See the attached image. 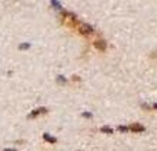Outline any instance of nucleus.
<instances>
[{
	"instance_id": "1",
	"label": "nucleus",
	"mask_w": 157,
	"mask_h": 151,
	"mask_svg": "<svg viewBox=\"0 0 157 151\" xmlns=\"http://www.w3.org/2000/svg\"><path fill=\"white\" fill-rule=\"evenodd\" d=\"M63 20H64V23L68 25V26H76V28H77V25H78L76 15L71 13V12H63Z\"/></svg>"
},
{
	"instance_id": "2",
	"label": "nucleus",
	"mask_w": 157,
	"mask_h": 151,
	"mask_svg": "<svg viewBox=\"0 0 157 151\" xmlns=\"http://www.w3.org/2000/svg\"><path fill=\"white\" fill-rule=\"evenodd\" d=\"M77 29H78V32H80L82 35H90V33H93V28L90 25H86V23H78Z\"/></svg>"
},
{
	"instance_id": "3",
	"label": "nucleus",
	"mask_w": 157,
	"mask_h": 151,
	"mask_svg": "<svg viewBox=\"0 0 157 151\" xmlns=\"http://www.w3.org/2000/svg\"><path fill=\"white\" fill-rule=\"evenodd\" d=\"M48 110L45 109V107H38V109H35L33 112H31L29 115H28V118L29 119H32V118H36V116H39V115H42V113H47Z\"/></svg>"
},
{
	"instance_id": "4",
	"label": "nucleus",
	"mask_w": 157,
	"mask_h": 151,
	"mask_svg": "<svg viewBox=\"0 0 157 151\" xmlns=\"http://www.w3.org/2000/svg\"><path fill=\"white\" fill-rule=\"evenodd\" d=\"M93 45H95V48L99 50V51H105V50H106V41H103V39H98V41H95Z\"/></svg>"
},
{
	"instance_id": "5",
	"label": "nucleus",
	"mask_w": 157,
	"mask_h": 151,
	"mask_svg": "<svg viewBox=\"0 0 157 151\" xmlns=\"http://www.w3.org/2000/svg\"><path fill=\"white\" fill-rule=\"evenodd\" d=\"M145 128L143 127V125H140V124H132L131 127H130V131H132V132H143Z\"/></svg>"
},
{
	"instance_id": "6",
	"label": "nucleus",
	"mask_w": 157,
	"mask_h": 151,
	"mask_svg": "<svg viewBox=\"0 0 157 151\" xmlns=\"http://www.w3.org/2000/svg\"><path fill=\"white\" fill-rule=\"evenodd\" d=\"M44 139H45L47 142H50V144H55V141H57V139H55L54 137H51L50 134H44Z\"/></svg>"
},
{
	"instance_id": "7",
	"label": "nucleus",
	"mask_w": 157,
	"mask_h": 151,
	"mask_svg": "<svg viewBox=\"0 0 157 151\" xmlns=\"http://www.w3.org/2000/svg\"><path fill=\"white\" fill-rule=\"evenodd\" d=\"M51 6H53L54 9H57V10L61 9V3L58 2V0H51Z\"/></svg>"
},
{
	"instance_id": "8",
	"label": "nucleus",
	"mask_w": 157,
	"mask_h": 151,
	"mask_svg": "<svg viewBox=\"0 0 157 151\" xmlns=\"http://www.w3.org/2000/svg\"><path fill=\"white\" fill-rule=\"evenodd\" d=\"M57 83L58 84H67V79L64 77V76H58V77H57Z\"/></svg>"
},
{
	"instance_id": "9",
	"label": "nucleus",
	"mask_w": 157,
	"mask_h": 151,
	"mask_svg": "<svg viewBox=\"0 0 157 151\" xmlns=\"http://www.w3.org/2000/svg\"><path fill=\"white\" fill-rule=\"evenodd\" d=\"M100 131H102V132H105V134H113V129H112V128H109V127H102V128H100Z\"/></svg>"
},
{
	"instance_id": "10",
	"label": "nucleus",
	"mask_w": 157,
	"mask_h": 151,
	"mask_svg": "<svg viewBox=\"0 0 157 151\" xmlns=\"http://www.w3.org/2000/svg\"><path fill=\"white\" fill-rule=\"evenodd\" d=\"M29 47H31V45H29L28 42H25V44H20L19 48H20V50H29Z\"/></svg>"
},
{
	"instance_id": "11",
	"label": "nucleus",
	"mask_w": 157,
	"mask_h": 151,
	"mask_svg": "<svg viewBox=\"0 0 157 151\" xmlns=\"http://www.w3.org/2000/svg\"><path fill=\"white\" fill-rule=\"evenodd\" d=\"M118 129H119L121 132H127V131H130L128 127H122V125H121V127H118Z\"/></svg>"
},
{
	"instance_id": "12",
	"label": "nucleus",
	"mask_w": 157,
	"mask_h": 151,
	"mask_svg": "<svg viewBox=\"0 0 157 151\" xmlns=\"http://www.w3.org/2000/svg\"><path fill=\"white\" fill-rule=\"evenodd\" d=\"M82 116H83V118H92V113H90V112H83Z\"/></svg>"
},
{
	"instance_id": "13",
	"label": "nucleus",
	"mask_w": 157,
	"mask_h": 151,
	"mask_svg": "<svg viewBox=\"0 0 157 151\" xmlns=\"http://www.w3.org/2000/svg\"><path fill=\"white\" fill-rule=\"evenodd\" d=\"M73 82H80V77H77V76H74V77H73Z\"/></svg>"
},
{
	"instance_id": "14",
	"label": "nucleus",
	"mask_w": 157,
	"mask_h": 151,
	"mask_svg": "<svg viewBox=\"0 0 157 151\" xmlns=\"http://www.w3.org/2000/svg\"><path fill=\"white\" fill-rule=\"evenodd\" d=\"M153 107H154V109H157V103H154V105H153Z\"/></svg>"
}]
</instances>
